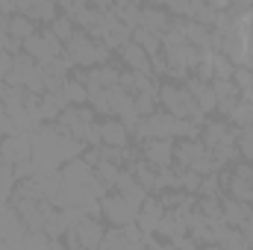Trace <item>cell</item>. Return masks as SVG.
<instances>
[{
    "mask_svg": "<svg viewBox=\"0 0 253 250\" xmlns=\"http://www.w3.org/2000/svg\"><path fill=\"white\" fill-rule=\"evenodd\" d=\"M221 203H224V224H227V227L239 230V227H245V224H248L253 206L242 203V200H233V197H224Z\"/></svg>",
    "mask_w": 253,
    "mask_h": 250,
    "instance_id": "18",
    "label": "cell"
},
{
    "mask_svg": "<svg viewBox=\"0 0 253 250\" xmlns=\"http://www.w3.org/2000/svg\"><path fill=\"white\" fill-rule=\"evenodd\" d=\"M227 191L233 200H242V203L253 206V162L236 165V171L227 177Z\"/></svg>",
    "mask_w": 253,
    "mask_h": 250,
    "instance_id": "7",
    "label": "cell"
},
{
    "mask_svg": "<svg viewBox=\"0 0 253 250\" xmlns=\"http://www.w3.org/2000/svg\"><path fill=\"white\" fill-rule=\"evenodd\" d=\"M27 159H33V141H30L24 132H15V135H9V138L0 141V162H6V165H21V162H27Z\"/></svg>",
    "mask_w": 253,
    "mask_h": 250,
    "instance_id": "8",
    "label": "cell"
},
{
    "mask_svg": "<svg viewBox=\"0 0 253 250\" xmlns=\"http://www.w3.org/2000/svg\"><path fill=\"white\" fill-rule=\"evenodd\" d=\"M94 177H97V183L106 188H115L118 186V177H121V165H115V162H106V159H100L97 165H94Z\"/></svg>",
    "mask_w": 253,
    "mask_h": 250,
    "instance_id": "22",
    "label": "cell"
},
{
    "mask_svg": "<svg viewBox=\"0 0 253 250\" xmlns=\"http://www.w3.org/2000/svg\"><path fill=\"white\" fill-rule=\"evenodd\" d=\"M36 33H39V27H36L27 15H12V18H9V39H12V42L24 44V42L33 39Z\"/></svg>",
    "mask_w": 253,
    "mask_h": 250,
    "instance_id": "21",
    "label": "cell"
},
{
    "mask_svg": "<svg viewBox=\"0 0 253 250\" xmlns=\"http://www.w3.org/2000/svg\"><path fill=\"white\" fill-rule=\"evenodd\" d=\"M65 109H68V103H65L62 94H50V91H44V94H42V103H39V115H42V121L56 124Z\"/></svg>",
    "mask_w": 253,
    "mask_h": 250,
    "instance_id": "19",
    "label": "cell"
},
{
    "mask_svg": "<svg viewBox=\"0 0 253 250\" xmlns=\"http://www.w3.org/2000/svg\"><path fill=\"white\" fill-rule=\"evenodd\" d=\"M115 188H118V194L124 197L126 203H132L135 209H141V206H144V200L150 197L144 188L138 186V180L132 177V171H121V177H118V186H115Z\"/></svg>",
    "mask_w": 253,
    "mask_h": 250,
    "instance_id": "17",
    "label": "cell"
},
{
    "mask_svg": "<svg viewBox=\"0 0 253 250\" xmlns=\"http://www.w3.org/2000/svg\"><path fill=\"white\" fill-rule=\"evenodd\" d=\"M236 147H239V153H242L248 162H253V126H248V129H239Z\"/></svg>",
    "mask_w": 253,
    "mask_h": 250,
    "instance_id": "28",
    "label": "cell"
},
{
    "mask_svg": "<svg viewBox=\"0 0 253 250\" xmlns=\"http://www.w3.org/2000/svg\"><path fill=\"white\" fill-rule=\"evenodd\" d=\"M100 215H103V221H106L109 227L121 230V227L135 224V218H138V209H135L132 203H126L121 194H106V197L100 200Z\"/></svg>",
    "mask_w": 253,
    "mask_h": 250,
    "instance_id": "4",
    "label": "cell"
},
{
    "mask_svg": "<svg viewBox=\"0 0 253 250\" xmlns=\"http://www.w3.org/2000/svg\"><path fill=\"white\" fill-rule=\"evenodd\" d=\"M100 144L103 147H115V150L129 147V129H126L124 121H118V118L100 121Z\"/></svg>",
    "mask_w": 253,
    "mask_h": 250,
    "instance_id": "13",
    "label": "cell"
},
{
    "mask_svg": "<svg viewBox=\"0 0 253 250\" xmlns=\"http://www.w3.org/2000/svg\"><path fill=\"white\" fill-rule=\"evenodd\" d=\"M129 171H132V177L138 180V186L144 188L147 194H153V191H156V168H153L150 162L138 159V162H135V165H132Z\"/></svg>",
    "mask_w": 253,
    "mask_h": 250,
    "instance_id": "23",
    "label": "cell"
},
{
    "mask_svg": "<svg viewBox=\"0 0 253 250\" xmlns=\"http://www.w3.org/2000/svg\"><path fill=\"white\" fill-rule=\"evenodd\" d=\"M53 250H68V248H65V242H53Z\"/></svg>",
    "mask_w": 253,
    "mask_h": 250,
    "instance_id": "32",
    "label": "cell"
},
{
    "mask_svg": "<svg viewBox=\"0 0 253 250\" xmlns=\"http://www.w3.org/2000/svg\"><path fill=\"white\" fill-rule=\"evenodd\" d=\"M132 42L153 59V56H159L162 53V39L159 36H153V33H147L144 27H138V30H132Z\"/></svg>",
    "mask_w": 253,
    "mask_h": 250,
    "instance_id": "24",
    "label": "cell"
},
{
    "mask_svg": "<svg viewBox=\"0 0 253 250\" xmlns=\"http://www.w3.org/2000/svg\"><path fill=\"white\" fill-rule=\"evenodd\" d=\"M242 230H245V239H248V242L253 245V212H251V218H248V224H245Z\"/></svg>",
    "mask_w": 253,
    "mask_h": 250,
    "instance_id": "31",
    "label": "cell"
},
{
    "mask_svg": "<svg viewBox=\"0 0 253 250\" xmlns=\"http://www.w3.org/2000/svg\"><path fill=\"white\" fill-rule=\"evenodd\" d=\"M18 129L12 124V118H9V112H6V106L0 103V138H9V135H15Z\"/></svg>",
    "mask_w": 253,
    "mask_h": 250,
    "instance_id": "30",
    "label": "cell"
},
{
    "mask_svg": "<svg viewBox=\"0 0 253 250\" xmlns=\"http://www.w3.org/2000/svg\"><path fill=\"white\" fill-rule=\"evenodd\" d=\"M62 97L68 106H88V88L80 77H68L62 88Z\"/></svg>",
    "mask_w": 253,
    "mask_h": 250,
    "instance_id": "20",
    "label": "cell"
},
{
    "mask_svg": "<svg viewBox=\"0 0 253 250\" xmlns=\"http://www.w3.org/2000/svg\"><path fill=\"white\" fill-rule=\"evenodd\" d=\"M236 138H239V129L230 121H206L203 124V135H200V141H203V147L209 153L236 147Z\"/></svg>",
    "mask_w": 253,
    "mask_h": 250,
    "instance_id": "5",
    "label": "cell"
},
{
    "mask_svg": "<svg viewBox=\"0 0 253 250\" xmlns=\"http://www.w3.org/2000/svg\"><path fill=\"white\" fill-rule=\"evenodd\" d=\"M24 236H27V227L21 224L18 212L12 206H3L0 209V239L9 245V242H21Z\"/></svg>",
    "mask_w": 253,
    "mask_h": 250,
    "instance_id": "16",
    "label": "cell"
},
{
    "mask_svg": "<svg viewBox=\"0 0 253 250\" xmlns=\"http://www.w3.org/2000/svg\"><path fill=\"white\" fill-rule=\"evenodd\" d=\"M227 121L236 126V129H248V126H253V103L242 100V103L233 109V115H230Z\"/></svg>",
    "mask_w": 253,
    "mask_h": 250,
    "instance_id": "27",
    "label": "cell"
},
{
    "mask_svg": "<svg viewBox=\"0 0 253 250\" xmlns=\"http://www.w3.org/2000/svg\"><path fill=\"white\" fill-rule=\"evenodd\" d=\"M162 218H165V206H162V200H159V197H147L144 206L138 209L135 227H138L147 239H153L156 230H159V224H162Z\"/></svg>",
    "mask_w": 253,
    "mask_h": 250,
    "instance_id": "9",
    "label": "cell"
},
{
    "mask_svg": "<svg viewBox=\"0 0 253 250\" xmlns=\"http://www.w3.org/2000/svg\"><path fill=\"white\" fill-rule=\"evenodd\" d=\"M212 91H215V100H218V112L224 118H230L233 109L242 103V91L236 88L233 80H212Z\"/></svg>",
    "mask_w": 253,
    "mask_h": 250,
    "instance_id": "12",
    "label": "cell"
},
{
    "mask_svg": "<svg viewBox=\"0 0 253 250\" xmlns=\"http://www.w3.org/2000/svg\"><path fill=\"white\" fill-rule=\"evenodd\" d=\"M65 56H68V62L74 65V68H100V65H106L109 59V50L97 42V39H91L88 33H83V30H77V36L65 44Z\"/></svg>",
    "mask_w": 253,
    "mask_h": 250,
    "instance_id": "2",
    "label": "cell"
},
{
    "mask_svg": "<svg viewBox=\"0 0 253 250\" xmlns=\"http://www.w3.org/2000/svg\"><path fill=\"white\" fill-rule=\"evenodd\" d=\"M159 103H162V112L180 118V121H197V124H206L203 121V112L197 109L191 91L183 83H162L159 85Z\"/></svg>",
    "mask_w": 253,
    "mask_h": 250,
    "instance_id": "1",
    "label": "cell"
},
{
    "mask_svg": "<svg viewBox=\"0 0 253 250\" xmlns=\"http://www.w3.org/2000/svg\"><path fill=\"white\" fill-rule=\"evenodd\" d=\"M24 53L33 59V62H39L42 68L50 62H56L59 56L65 53V44L50 33V30H39L33 39H27L24 42Z\"/></svg>",
    "mask_w": 253,
    "mask_h": 250,
    "instance_id": "3",
    "label": "cell"
},
{
    "mask_svg": "<svg viewBox=\"0 0 253 250\" xmlns=\"http://www.w3.org/2000/svg\"><path fill=\"white\" fill-rule=\"evenodd\" d=\"M24 248L27 250H53V239H47L44 233H27L24 236Z\"/></svg>",
    "mask_w": 253,
    "mask_h": 250,
    "instance_id": "29",
    "label": "cell"
},
{
    "mask_svg": "<svg viewBox=\"0 0 253 250\" xmlns=\"http://www.w3.org/2000/svg\"><path fill=\"white\" fill-rule=\"evenodd\" d=\"M118 53H121V59H124L126 71H135V74H150L153 77V71H150V56L129 39L126 44H121L118 47Z\"/></svg>",
    "mask_w": 253,
    "mask_h": 250,
    "instance_id": "14",
    "label": "cell"
},
{
    "mask_svg": "<svg viewBox=\"0 0 253 250\" xmlns=\"http://www.w3.org/2000/svg\"><path fill=\"white\" fill-rule=\"evenodd\" d=\"M47 30H50V33H53V36H56V39H59L62 44H68V42H71V39L77 36V24H74V21H71L68 15H62V12H59V18H56V21H53V24H50Z\"/></svg>",
    "mask_w": 253,
    "mask_h": 250,
    "instance_id": "26",
    "label": "cell"
},
{
    "mask_svg": "<svg viewBox=\"0 0 253 250\" xmlns=\"http://www.w3.org/2000/svg\"><path fill=\"white\" fill-rule=\"evenodd\" d=\"M147 245V236L129 224V227H121V230H106V239H103V250H144Z\"/></svg>",
    "mask_w": 253,
    "mask_h": 250,
    "instance_id": "6",
    "label": "cell"
},
{
    "mask_svg": "<svg viewBox=\"0 0 253 250\" xmlns=\"http://www.w3.org/2000/svg\"><path fill=\"white\" fill-rule=\"evenodd\" d=\"M251 44H253V42H251Z\"/></svg>",
    "mask_w": 253,
    "mask_h": 250,
    "instance_id": "33",
    "label": "cell"
},
{
    "mask_svg": "<svg viewBox=\"0 0 253 250\" xmlns=\"http://www.w3.org/2000/svg\"><path fill=\"white\" fill-rule=\"evenodd\" d=\"M203 156H206V147H203L200 138H180V141L174 144V159H177L180 168H186V171H189L197 159H203Z\"/></svg>",
    "mask_w": 253,
    "mask_h": 250,
    "instance_id": "15",
    "label": "cell"
},
{
    "mask_svg": "<svg viewBox=\"0 0 253 250\" xmlns=\"http://www.w3.org/2000/svg\"><path fill=\"white\" fill-rule=\"evenodd\" d=\"M141 159L150 162L156 171L171 168V162H174V141H162V138L144 141V144H141Z\"/></svg>",
    "mask_w": 253,
    "mask_h": 250,
    "instance_id": "11",
    "label": "cell"
},
{
    "mask_svg": "<svg viewBox=\"0 0 253 250\" xmlns=\"http://www.w3.org/2000/svg\"><path fill=\"white\" fill-rule=\"evenodd\" d=\"M197 212L206 218V221H224V203H221V197H200L197 200Z\"/></svg>",
    "mask_w": 253,
    "mask_h": 250,
    "instance_id": "25",
    "label": "cell"
},
{
    "mask_svg": "<svg viewBox=\"0 0 253 250\" xmlns=\"http://www.w3.org/2000/svg\"><path fill=\"white\" fill-rule=\"evenodd\" d=\"M141 27L159 39H165L174 30V18L168 15L165 6H141Z\"/></svg>",
    "mask_w": 253,
    "mask_h": 250,
    "instance_id": "10",
    "label": "cell"
}]
</instances>
